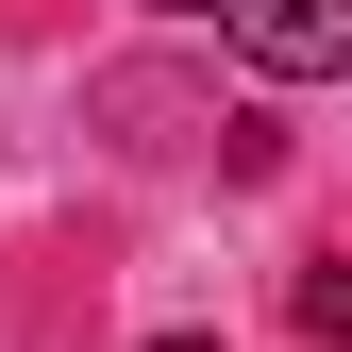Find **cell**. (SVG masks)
Listing matches in <instances>:
<instances>
[{"instance_id": "3957f363", "label": "cell", "mask_w": 352, "mask_h": 352, "mask_svg": "<svg viewBox=\"0 0 352 352\" xmlns=\"http://www.w3.org/2000/svg\"><path fill=\"white\" fill-rule=\"evenodd\" d=\"M151 17H218V0H151Z\"/></svg>"}, {"instance_id": "277c9868", "label": "cell", "mask_w": 352, "mask_h": 352, "mask_svg": "<svg viewBox=\"0 0 352 352\" xmlns=\"http://www.w3.org/2000/svg\"><path fill=\"white\" fill-rule=\"evenodd\" d=\"M151 352H218V336H151Z\"/></svg>"}, {"instance_id": "6da1fadb", "label": "cell", "mask_w": 352, "mask_h": 352, "mask_svg": "<svg viewBox=\"0 0 352 352\" xmlns=\"http://www.w3.org/2000/svg\"><path fill=\"white\" fill-rule=\"evenodd\" d=\"M218 34H235V67H269V84H336L352 67V0H218Z\"/></svg>"}, {"instance_id": "7a4b0ae2", "label": "cell", "mask_w": 352, "mask_h": 352, "mask_svg": "<svg viewBox=\"0 0 352 352\" xmlns=\"http://www.w3.org/2000/svg\"><path fill=\"white\" fill-rule=\"evenodd\" d=\"M302 336H352V252H319V269H302Z\"/></svg>"}]
</instances>
